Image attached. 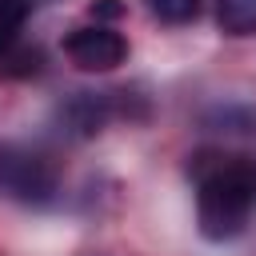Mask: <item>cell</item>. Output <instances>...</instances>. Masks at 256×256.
<instances>
[{
	"instance_id": "3",
	"label": "cell",
	"mask_w": 256,
	"mask_h": 256,
	"mask_svg": "<svg viewBox=\"0 0 256 256\" xmlns=\"http://www.w3.org/2000/svg\"><path fill=\"white\" fill-rule=\"evenodd\" d=\"M64 56L80 72H112L128 60V40L108 24H88L64 36Z\"/></svg>"
},
{
	"instance_id": "5",
	"label": "cell",
	"mask_w": 256,
	"mask_h": 256,
	"mask_svg": "<svg viewBox=\"0 0 256 256\" xmlns=\"http://www.w3.org/2000/svg\"><path fill=\"white\" fill-rule=\"evenodd\" d=\"M216 24L224 36H256V0H216Z\"/></svg>"
},
{
	"instance_id": "1",
	"label": "cell",
	"mask_w": 256,
	"mask_h": 256,
	"mask_svg": "<svg viewBox=\"0 0 256 256\" xmlns=\"http://www.w3.org/2000/svg\"><path fill=\"white\" fill-rule=\"evenodd\" d=\"M196 184V224L204 240H232L248 228L256 212V156L204 148L192 156Z\"/></svg>"
},
{
	"instance_id": "6",
	"label": "cell",
	"mask_w": 256,
	"mask_h": 256,
	"mask_svg": "<svg viewBox=\"0 0 256 256\" xmlns=\"http://www.w3.org/2000/svg\"><path fill=\"white\" fill-rule=\"evenodd\" d=\"M28 20V0H0V60L16 48Z\"/></svg>"
},
{
	"instance_id": "8",
	"label": "cell",
	"mask_w": 256,
	"mask_h": 256,
	"mask_svg": "<svg viewBox=\"0 0 256 256\" xmlns=\"http://www.w3.org/2000/svg\"><path fill=\"white\" fill-rule=\"evenodd\" d=\"M92 16L100 20H120L124 16V0H92Z\"/></svg>"
},
{
	"instance_id": "4",
	"label": "cell",
	"mask_w": 256,
	"mask_h": 256,
	"mask_svg": "<svg viewBox=\"0 0 256 256\" xmlns=\"http://www.w3.org/2000/svg\"><path fill=\"white\" fill-rule=\"evenodd\" d=\"M108 116H112V100H108L104 92H80V96L64 108V124H68L76 136L100 132V128L108 124Z\"/></svg>"
},
{
	"instance_id": "2",
	"label": "cell",
	"mask_w": 256,
	"mask_h": 256,
	"mask_svg": "<svg viewBox=\"0 0 256 256\" xmlns=\"http://www.w3.org/2000/svg\"><path fill=\"white\" fill-rule=\"evenodd\" d=\"M0 196L28 204V208H48L60 196V168L52 156L28 144L0 140Z\"/></svg>"
},
{
	"instance_id": "7",
	"label": "cell",
	"mask_w": 256,
	"mask_h": 256,
	"mask_svg": "<svg viewBox=\"0 0 256 256\" xmlns=\"http://www.w3.org/2000/svg\"><path fill=\"white\" fill-rule=\"evenodd\" d=\"M148 12L160 24H192L200 16V0H148Z\"/></svg>"
}]
</instances>
